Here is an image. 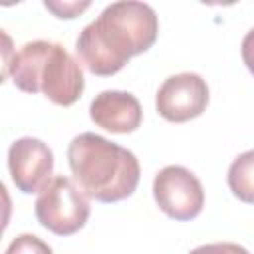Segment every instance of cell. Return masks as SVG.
I'll list each match as a JSON object with an SVG mask.
<instances>
[{"label":"cell","instance_id":"cell-8","mask_svg":"<svg viewBox=\"0 0 254 254\" xmlns=\"http://www.w3.org/2000/svg\"><path fill=\"white\" fill-rule=\"evenodd\" d=\"M91 121L109 133H133L143 121V109L139 99L129 91L105 89L89 103Z\"/></svg>","mask_w":254,"mask_h":254},{"label":"cell","instance_id":"cell-5","mask_svg":"<svg viewBox=\"0 0 254 254\" xmlns=\"http://www.w3.org/2000/svg\"><path fill=\"white\" fill-rule=\"evenodd\" d=\"M153 196L157 206L175 220H192L204 208L200 179L181 165H167L155 175Z\"/></svg>","mask_w":254,"mask_h":254},{"label":"cell","instance_id":"cell-9","mask_svg":"<svg viewBox=\"0 0 254 254\" xmlns=\"http://www.w3.org/2000/svg\"><path fill=\"white\" fill-rule=\"evenodd\" d=\"M252 171H254V151H244L238 155L228 167V187L236 198L250 204L254 200L252 187Z\"/></svg>","mask_w":254,"mask_h":254},{"label":"cell","instance_id":"cell-4","mask_svg":"<svg viewBox=\"0 0 254 254\" xmlns=\"http://www.w3.org/2000/svg\"><path fill=\"white\" fill-rule=\"evenodd\" d=\"M34 210L38 222L46 230L58 236H71L85 226L91 206L79 187L69 177L60 175L52 177L38 192Z\"/></svg>","mask_w":254,"mask_h":254},{"label":"cell","instance_id":"cell-7","mask_svg":"<svg viewBox=\"0 0 254 254\" xmlns=\"http://www.w3.org/2000/svg\"><path fill=\"white\" fill-rule=\"evenodd\" d=\"M8 169L14 185L24 194L40 192L54 173L52 149L36 137H20L8 149Z\"/></svg>","mask_w":254,"mask_h":254},{"label":"cell","instance_id":"cell-3","mask_svg":"<svg viewBox=\"0 0 254 254\" xmlns=\"http://www.w3.org/2000/svg\"><path fill=\"white\" fill-rule=\"evenodd\" d=\"M12 81L24 93H44L52 103L73 105L85 87L81 65L58 42H26L14 58Z\"/></svg>","mask_w":254,"mask_h":254},{"label":"cell","instance_id":"cell-10","mask_svg":"<svg viewBox=\"0 0 254 254\" xmlns=\"http://www.w3.org/2000/svg\"><path fill=\"white\" fill-rule=\"evenodd\" d=\"M4 254H54V252L48 246V242H44L40 236L24 232V234H18L10 242Z\"/></svg>","mask_w":254,"mask_h":254},{"label":"cell","instance_id":"cell-6","mask_svg":"<svg viewBox=\"0 0 254 254\" xmlns=\"http://www.w3.org/2000/svg\"><path fill=\"white\" fill-rule=\"evenodd\" d=\"M210 99L206 81L192 71H183L167 77L157 95L155 107L159 115L173 123H185L204 113Z\"/></svg>","mask_w":254,"mask_h":254},{"label":"cell","instance_id":"cell-13","mask_svg":"<svg viewBox=\"0 0 254 254\" xmlns=\"http://www.w3.org/2000/svg\"><path fill=\"white\" fill-rule=\"evenodd\" d=\"M189 254H250V252L234 242H212V244L196 246Z\"/></svg>","mask_w":254,"mask_h":254},{"label":"cell","instance_id":"cell-12","mask_svg":"<svg viewBox=\"0 0 254 254\" xmlns=\"http://www.w3.org/2000/svg\"><path fill=\"white\" fill-rule=\"evenodd\" d=\"M14 58H16L14 40L6 30L0 28V85L10 77Z\"/></svg>","mask_w":254,"mask_h":254},{"label":"cell","instance_id":"cell-14","mask_svg":"<svg viewBox=\"0 0 254 254\" xmlns=\"http://www.w3.org/2000/svg\"><path fill=\"white\" fill-rule=\"evenodd\" d=\"M10 216H12V198L6 185L0 181V238L10 224Z\"/></svg>","mask_w":254,"mask_h":254},{"label":"cell","instance_id":"cell-1","mask_svg":"<svg viewBox=\"0 0 254 254\" xmlns=\"http://www.w3.org/2000/svg\"><path fill=\"white\" fill-rule=\"evenodd\" d=\"M159 34V18L145 2L121 0L103 8L75 40L79 62L101 77L115 75L125 64L147 52Z\"/></svg>","mask_w":254,"mask_h":254},{"label":"cell","instance_id":"cell-2","mask_svg":"<svg viewBox=\"0 0 254 254\" xmlns=\"http://www.w3.org/2000/svg\"><path fill=\"white\" fill-rule=\"evenodd\" d=\"M67 163L79 190L97 202L129 198L141 179L135 153L97 133L73 137L67 147Z\"/></svg>","mask_w":254,"mask_h":254},{"label":"cell","instance_id":"cell-11","mask_svg":"<svg viewBox=\"0 0 254 254\" xmlns=\"http://www.w3.org/2000/svg\"><path fill=\"white\" fill-rule=\"evenodd\" d=\"M89 6H91V2H89V0H83V2L46 0V2H44V8H46V10H50L56 18H62V20H73V18H77L79 14H83Z\"/></svg>","mask_w":254,"mask_h":254}]
</instances>
